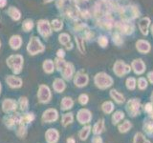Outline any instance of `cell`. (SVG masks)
I'll return each mask as SVG.
<instances>
[{
    "label": "cell",
    "instance_id": "obj_33",
    "mask_svg": "<svg viewBox=\"0 0 153 143\" xmlns=\"http://www.w3.org/2000/svg\"><path fill=\"white\" fill-rule=\"evenodd\" d=\"M148 77H149L150 81H151V83H153V73L151 72V73L148 74Z\"/></svg>",
    "mask_w": 153,
    "mask_h": 143
},
{
    "label": "cell",
    "instance_id": "obj_15",
    "mask_svg": "<svg viewBox=\"0 0 153 143\" xmlns=\"http://www.w3.org/2000/svg\"><path fill=\"white\" fill-rule=\"evenodd\" d=\"M104 130V120L103 119H100L97 123L95 124V126L93 128V133L95 135H99V133H102Z\"/></svg>",
    "mask_w": 153,
    "mask_h": 143
},
{
    "label": "cell",
    "instance_id": "obj_5",
    "mask_svg": "<svg viewBox=\"0 0 153 143\" xmlns=\"http://www.w3.org/2000/svg\"><path fill=\"white\" fill-rule=\"evenodd\" d=\"M91 118H92V116H91V113L86 109H81L80 111L78 113V116H76V119L78 121L84 125V124H87L90 122Z\"/></svg>",
    "mask_w": 153,
    "mask_h": 143
},
{
    "label": "cell",
    "instance_id": "obj_28",
    "mask_svg": "<svg viewBox=\"0 0 153 143\" xmlns=\"http://www.w3.org/2000/svg\"><path fill=\"white\" fill-rule=\"evenodd\" d=\"M79 101L81 105H85L86 103L88 102V97L86 94H81L80 97H79Z\"/></svg>",
    "mask_w": 153,
    "mask_h": 143
},
{
    "label": "cell",
    "instance_id": "obj_19",
    "mask_svg": "<svg viewBox=\"0 0 153 143\" xmlns=\"http://www.w3.org/2000/svg\"><path fill=\"white\" fill-rule=\"evenodd\" d=\"M123 117H124V114H123V112H121V111H118V112H116V113L114 114L113 117H112L113 123H114V124H117V123H119V122L121 121Z\"/></svg>",
    "mask_w": 153,
    "mask_h": 143
},
{
    "label": "cell",
    "instance_id": "obj_35",
    "mask_svg": "<svg viewBox=\"0 0 153 143\" xmlns=\"http://www.w3.org/2000/svg\"><path fill=\"white\" fill-rule=\"evenodd\" d=\"M0 91H1V85H0ZM0 93H1V92H0Z\"/></svg>",
    "mask_w": 153,
    "mask_h": 143
},
{
    "label": "cell",
    "instance_id": "obj_7",
    "mask_svg": "<svg viewBox=\"0 0 153 143\" xmlns=\"http://www.w3.org/2000/svg\"><path fill=\"white\" fill-rule=\"evenodd\" d=\"M139 106H140V102L138 100H130L127 103V111L129 114H131L132 116H135L139 114Z\"/></svg>",
    "mask_w": 153,
    "mask_h": 143
},
{
    "label": "cell",
    "instance_id": "obj_32",
    "mask_svg": "<svg viewBox=\"0 0 153 143\" xmlns=\"http://www.w3.org/2000/svg\"><path fill=\"white\" fill-rule=\"evenodd\" d=\"M66 143H76V140L74 139L73 137H69V138H67Z\"/></svg>",
    "mask_w": 153,
    "mask_h": 143
},
{
    "label": "cell",
    "instance_id": "obj_25",
    "mask_svg": "<svg viewBox=\"0 0 153 143\" xmlns=\"http://www.w3.org/2000/svg\"><path fill=\"white\" fill-rule=\"evenodd\" d=\"M145 131H146L148 133H151L153 132V121L146 122V124H145Z\"/></svg>",
    "mask_w": 153,
    "mask_h": 143
},
{
    "label": "cell",
    "instance_id": "obj_13",
    "mask_svg": "<svg viewBox=\"0 0 153 143\" xmlns=\"http://www.w3.org/2000/svg\"><path fill=\"white\" fill-rule=\"evenodd\" d=\"M60 105H61V109L63 110V111H67V110H69L73 107L74 102L71 97H64L62 99Z\"/></svg>",
    "mask_w": 153,
    "mask_h": 143
},
{
    "label": "cell",
    "instance_id": "obj_8",
    "mask_svg": "<svg viewBox=\"0 0 153 143\" xmlns=\"http://www.w3.org/2000/svg\"><path fill=\"white\" fill-rule=\"evenodd\" d=\"M35 114H33V113H28V114H23V116H21V118H20V123L19 124H22V125H27V124L31 123L32 121L35 120Z\"/></svg>",
    "mask_w": 153,
    "mask_h": 143
},
{
    "label": "cell",
    "instance_id": "obj_1",
    "mask_svg": "<svg viewBox=\"0 0 153 143\" xmlns=\"http://www.w3.org/2000/svg\"><path fill=\"white\" fill-rule=\"evenodd\" d=\"M95 82H96V84H97L98 87L104 89V88L109 87V86H111L112 79L110 78L109 75L102 73V74H98L97 75H96Z\"/></svg>",
    "mask_w": 153,
    "mask_h": 143
},
{
    "label": "cell",
    "instance_id": "obj_22",
    "mask_svg": "<svg viewBox=\"0 0 153 143\" xmlns=\"http://www.w3.org/2000/svg\"><path fill=\"white\" fill-rule=\"evenodd\" d=\"M113 104L110 102V101H107V102H105L103 103L102 105V110H103V112L104 113H106V114H109V113H111L113 111Z\"/></svg>",
    "mask_w": 153,
    "mask_h": 143
},
{
    "label": "cell",
    "instance_id": "obj_14",
    "mask_svg": "<svg viewBox=\"0 0 153 143\" xmlns=\"http://www.w3.org/2000/svg\"><path fill=\"white\" fill-rule=\"evenodd\" d=\"M16 133L19 138H25L27 136V127L25 125H22V124H18L16 126Z\"/></svg>",
    "mask_w": 153,
    "mask_h": 143
},
{
    "label": "cell",
    "instance_id": "obj_11",
    "mask_svg": "<svg viewBox=\"0 0 153 143\" xmlns=\"http://www.w3.org/2000/svg\"><path fill=\"white\" fill-rule=\"evenodd\" d=\"M88 82V77L86 74H78L76 76V79H75V84L76 86L78 87H82V86H85L86 83Z\"/></svg>",
    "mask_w": 153,
    "mask_h": 143
},
{
    "label": "cell",
    "instance_id": "obj_2",
    "mask_svg": "<svg viewBox=\"0 0 153 143\" xmlns=\"http://www.w3.org/2000/svg\"><path fill=\"white\" fill-rule=\"evenodd\" d=\"M59 118V113L56 109H48L42 114L41 120L44 123H53L57 120Z\"/></svg>",
    "mask_w": 153,
    "mask_h": 143
},
{
    "label": "cell",
    "instance_id": "obj_6",
    "mask_svg": "<svg viewBox=\"0 0 153 143\" xmlns=\"http://www.w3.org/2000/svg\"><path fill=\"white\" fill-rule=\"evenodd\" d=\"M2 109L4 113L9 114L12 112H16L17 109V103L13 99H6L2 103Z\"/></svg>",
    "mask_w": 153,
    "mask_h": 143
},
{
    "label": "cell",
    "instance_id": "obj_12",
    "mask_svg": "<svg viewBox=\"0 0 153 143\" xmlns=\"http://www.w3.org/2000/svg\"><path fill=\"white\" fill-rule=\"evenodd\" d=\"M133 69L135 71L136 74H142L145 71V65H143V61L141 59H136L133 62Z\"/></svg>",
    "mask_w": 153,
    "mask_h": 143
},
{
    "label": "cell",
    "instance_id": "obj_16",
    "mask_svg": "<svg viewBox=\"0 0 153 143\" xmlns=\"http://www.w3.org/2000/svg\"><path fill=\"white\" fill-rule=\"evenodd\" d=\"M53 87L56 90V92L57 93H62V91L65 89V84L61 79H56Z\"/></svg>",
    "mask_w": 153,
    "mask_h": 143
},
{
    "label": "cell",
    "instance_id": "obj_30",
    "mask_svg": "<svg viewBox=\"0 0 153 143\" xmlns=\"http://www.w3.org/2000/svg\"><path fill=\"white\" fill-rule=\"evenodd\" d=\"M152 110H153V105L151 103H147L145 106V111L147 112V113L152 112Z\"/></svg>",
    "mask_w": 153,
    "mask_h": 143
},
{
    "label": "cell",
    "instance_id": "obj_4",
    "mask_svg": "<svg viewBox=\"0 0 153 143\" xmlns=\"http://www.w3.org/2000/svg\"><path fill=\"white\" fill-rule=\"evenodd\" d=\"M59 133L56 131V129L50 128L45 133V140L47 143H56L59 141Z\"/></svg>",
    "mask_w": 153,
    "mask_h": 143
},
{
    "label": "cell",
    "instance_id": "obj_18",
    "mask_svg": "<svg viewBox=\"0 0 153 143\" xmlns=\"http://www.w3.org/2000/svg\"><path fill=\"white\" fill-rule=\"evenodd\" d=\"M111 97L116 100V101L118 103H123L124 101V97H123V95L121 94H119L116 90H112L111 91Z\"/></svg>",
    "mask_w": 153,
    "mask_h": 143
},
{
    "label": "cell",
    "instance_id": "obj_23",
    "mask_svg": "<svg viewBox=\"0 0 153 143\" xmlns=\"http://www.w3.org/2000/svg\"><path fill=\"white\" fill-rule=\"evenodd\" d=\"M146 141L145 136H143V133H138L135 135V137H134V143H143Z\"/></svg>",
    "mask_w": 153,
    "mask_h": 143
},
{
    "label": "cell",
    "instance_id": "obj_31",
    "mask_svg": "<svg viewBox=\"0 0 153 143\" xmlns=\"http://www.w3.org/2000/svg\"><path fill=\"white\" fill-rule=\"evenodd\" d=\"M92 143H102V137H100V136H95V137H93Z\"/></svg>",
    "mask_w": 153,
    "mask_h": 143
},
{
    "label": "cell",
    "instance_id": "obj_27",
    "mask_svg": "<svg viewBox=\"0 0 153 143\" xmlns=\"http://www.w3.org/2000/svg\"><path fill=\"white\" fill-rule=\"evenodd\" d=\"M147 87V82L145 78H140L139 79V88L141 90H143Z\"/></svg>",
    "mask_w": 153,
    "mask_h": 143
},
{
    "label": "cell",
    "instance_id": "obj_20",
    "mask_svg": "<svg viewBox=\"0 0 153 143\" xmlns=\"http://www.w3.org/2000/svg\"><path fill=\"white\" fill-rule=\"evenodd\" d=\"M28 106H29V102H28L27 97H20V100H19V107H20V109L23 112L27 111Z\"/></svg>",
    "mask_w": 153,
    "mask_h": 143
},
{
    "label": "cell",
    "instance_id": "obj_9",
    "mask_svg": "<svg viewBox=\"0 0 153 143\" xmlns=\"http://www.w3.org/2000/svg\"><path fill=\"white\" fill-rule=\"evenodd\" d=\"M7 82L12 88H19V87H21V84H22L21 79L14 77V76H9L7 78Z\"/></svg>",
    "mask_w": 153,
    "mask_h": 143
},
{
    "label": "cell",
    "instance_id": "obj_29",
    "mask_svg": "<svg viewBox=\"0 0 153 143\" xmlns=\"http://www.w3.org/2000/svg\"><path fill=\"white\" fill-rule=\"evenodd\" d=\"M107 39L105 37H100V39H99V43L100 45H102V47H105V45L107 44Z\"/></svg>",
    "mask_w": 153,
    "mask_h": 143
},
{
    "label": "cell",
    "instance_id": "obj_24",
    "mask_svg": "<svg viewBox=\"0 0 153 143\" xmlns=\"http://www.w3.org/2000/svg\"><path fill=\"white\" fill-rule=\"evenodd\" d=\"M44 70L47 73H52L53 71H54V66H53L51 60H47L45 63H44Z\"/></svg>",
    "mask_w": 153,
    "mask_h": 143
},
{
    "label": "cell",
    "instance_id": "obj_3",
    "mask_svg": "<svg viewBox=\"0 0 153 143\" xmlns=\"http://www.w3.org/2000/svg\"><path fill=\"white\" fill-rule=\"evenodd\" d=\"M37 97L40 103L45 104L49 102L51 99V93H50L49 88L44 85L40 86L39 91H38V94H37Z\"/></svg>",
    "mask_w": 153,
    "mask_h": 143
},
{
    "label": "cell",
    "instance_id": "obj_34",
    "mask_svg": "<svg viewBox=\"0 0 153 143\" xmlns=\"http://www.w3.org/2000/svg\"><path fill=\"white\" fill-rule=\"evenodd\" d=\"M143 143H150V141H148V140H146V141L143 142Z\"/></svg>",
    "mask_w": 153,
    "mask_h": 143
},
{
    "label": "cell",
    "instance_id": "obj_10",
    "mask_svg": "<svg viewBox=\"0 0 153 143\" xmlns=\"http://www.w3.org/2000/svg\"><path fill=\"white\" fill-rule=\"evenodd\" d=\"M74 120V116L72 113H67L65 114L62 116V118H61V124L63 127H67L68 125L73 122Z\"/></svg>",
    "mask_w": 153,
    "mask_h": 143
},
{
    "label": "cell",
    "instance_id": "obj_26",
    "mask_svg": "<svg viewBox=\"0 0 153 143\" xmlns=\"http://www.w3.org/2000/svg\"><path fill=\"white\" fill-rule=\"evenodd\" d=\"M126 86H127L128 89L133 90L134 88H135V79H134V78H128L126 80Z\"/></svg>",
    "mask_w": 153,
    "mask_h": 143
},
{
    "label": "cell",
    "instance_id": "obj_21",
    "mask_svg": "<svg viewBox=\"0 0 153 143\" xmlns=\"http://www.w3.org/2000/svg\"><path fill=\"white\" fill-rule=\"evenodd\" d=\"M131 123L129 122V121H124L122 125H120L119 126V130H120V132L121 133H126V132H127L129 129L131 128Z\"/></svg>",
    "mask_w": 153,
    "mask_h": 143
},
{
    "label": "cell",
    "instance_id": "obj_36",
    "mask_svg": "<svg viewBox=\"0 0 153 143\" xmlns=\"http://www.w3.org/2000/svg\"><path fill=\"white\" fill-rule=\"evenodd\" d=\"M152 100H153V94H152Z\"/></svg>",
    "mask_w": 153,
    "mask_h": 143
},
{
    "label": "cell",
    "instance_id": "obj_17",
    "mask_svg": "<svg viewBox=\"0 0 153 143\" xmlns=\"http://www.w3.org/2000/svg\"><path fill=\"white\" fill-rule=\"evenodd\" d=\"M90 130H91V127L90 126H84L82 129L80 130L79 133V136L80 138V140H86L87 137L90 133Z\"/></svg>",
    "mask_w": 153,
    "mask_h": 143
}]
</instances>
